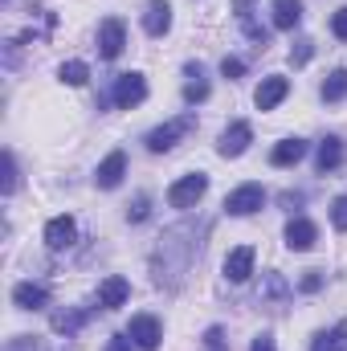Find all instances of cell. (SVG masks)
<instances>
[{
    "label": "cell",
    "instance_id": "obj_4",
    "mask_svg": "<svg viewBox=\"0 0 347 351\" xmlns=\"http://www.w3.org/2000/svg\"><path fill=\"white\" fill-rule=\"evenodd\" d=\"M261 204H265L261 184H241V188H233V192L225 196V213H229V217H254Z\"/></svg>",
    "mask_w": 347,
    "mask_h": 351
},
{
    "label": "cell",
    "instance_id": "obj_32",
    "mask_svg": "<svg viewBox=\"0 0 347 351\" xmlns=\"http://www.w3.org/2000/svg\"><path fill=\"white\" fill-rule=\"evenodd\" d=\"M204 351H229V343H225V331H221V327H208V331H204Z\"/></svg>",
    "mask_w": 347,
    "mask_h": 351
},
{
    "label": "cell",
    "instance_id": "obj_34",
    "mask_svg": "<svg viewBox=\"0 0 347 351\" xmlns=\"http://www.w3.org/2000/svg\"><path fill=\"white\" fill-rule=\"evenodd\" d=\"M331 33H335L339 41H347V8H339V12L331 16Z\"/></svg>",
    "mask_w": 347,
    "mask_h": 351
},
{
    "label": "cell",
    "instance_id": "obj_20",
    "mask_svg": "<svg viewBox=\"0 0 347 351\" xmlns=\"http://www.w3.org/2000/svg\"><path fill=\"white\" fill-rule=\"evenodd\" d=\"M250 274H254V250L241 245V250H233V254L225 258V278H229V282H246Z\"/></svg>",
    "mask_w": 347,
    "mask_h": 351
},
{
    "label": "cell",
    "instance_id": "obj_35",
    "mask_svg": "<svg viewBox=\"0 0 347 351\" xmlns=\"http://www.w3.org/2000/svg\"><path fill=\"white\" fill-rule=\"evenodd\" d=\"M233 12H237V21L246 25V21H254V0H233Z\"/></svg>",
    "mask_w": 347,
    "mask_h": 351
},
{
    "label": "cell",
    "instance_id": "obj_28",
    "mask_svg": "<svg viewBox=\"0 0 347 351\" xmlns=\"http://www.w3.org/2000/svg\"><path fill=\"white\" fill-rule=\"evenodd\" d=\"M4 351H49V348H45V339H37V335H12V339L4 343Z\"/></svg>",
    "mask_w": 347,
    "mask_h": 351
},
{
    "label": "cell",
    "instance_id": "obj_9",
    "mask_svg": "<svg viewBox=\"0 0 347 351\" xmlns=\"http://www.w3.org/2000/svg\"><path fill=\"white\" fill-rule=\"evenodd\" d=\"M290 286H286V278L278 274V269H270V274H261V290H258V302L261 306H270V311H282L286 302H290Z\"/></svg>",
    "mask_w": 347,
    "mask_h": 351
},
{
    "label": "cell",
    "instance_id": "obj_7",
    "mask_svg": "<svg viewBox=\"0 0 347 351\" xmlns=\"http://www.w3.org/2000/svg\"><path fill=\"white\" fill-rule=\"evenodd\" d=\"M254 143V127L250 123H229L225 131H221V143H217V152L225 156V160H237V156H246V147Z\"/></svg>",
    "mask_w": 347,
    "mask_h": 351
},
{
    "label": "cell",
    "instance_id": "obj_15",
    "mask_svg": "<svg viewBox=\"0 0 347 351\" xmlns=\"http://www.w3.org/2000/svg\"><path fill=\"white\" fill-rule=\"evenodd\" d=\"M143 29H147L152 37H164V33L172 29V4H168V0H147V8H143Z\"/></svg>",
    "mask_w": 347,
    "mask_h": 351
},
{
    "label": "cell",
    "instance_id": "obj_23",
    "mask_svg": "<svg viewBox=\"0 0 347 351\" xmlns=\"http://www.w3.org/2000/svg\"><path fill=\"white\" fill-rule=\"evenodd\" d=\"M311 351H347V319L339 327H331V331H319L311 339Z\"/></svg>",
    "mask_w": 347,
    "mask_h": 351
},
{
    "label": "cell",
    "instance_id": "obj_25",
    "mask_svg": "<svg viewBox=\"0 0 347 351\" xmlns=\"http://www.w3.org/2000/svg\"><path fill=\"white\" fill-rule=\"evenodd\" d=\"M58 78H62L66 86H86V78H90V66H86V62H62V70H58Z\"/></svg>",
    "mask_w": 347,
    "mask_h": 351
},
{
    "label": "cell",
    "instance_id": "obj_13",
    "mask_svg": "<svg viewBox=\"0 0 347 351\" xmlns=\"http://www.w3.org/2000/svg\"><path fill=\"white\" fill-rule=\"evenodd\" d=\"M127 298H131V282H127V278H119V274L102 278V286H98V306H102V311H115V306H123Z\"/></svg>",
    "mask_w": 347,
    "mask_h": 351
},
{
    "label": "cell",
    "instance_id": "obj_17",
    "mask_svg": "<svg viewBox=\"0 0 347 351\" xmlns=\"http://www.w3.org/2000/svg\"><path fill=\"white\" fill-rule=\"evenodd\" d=\"M184 74H188V82H184V102H204L208 98V78H204V66L200 62H188L184 66Z\"/></svg>",
    "mask_w": 347,
    "mask_h": 351
},
{
    "label": "cell",
    "instance_id": "obj_21",
    "mask_svg": "<svg viewBox=\"0 0 347 351\" xmlns=\"http://www.w3.org/2000/svg\"><path fill=\"white\" fill-rule=\"evenodd\" d=\"M90 315H94L90 306H78V311H58V315H53V331H58V335H78V331L90 323Z\"/></svg>",
    "mask_w": 347,
    "mask_h": 351
},
{
    "label": "cell",
    "instance_id": "obj_10",
    "mask_svg": "<svg viewBox=\"0 0 347 351\" xmlns=\"http://www.w3.org/2000/svg\"><path fill=\"white\" fill-rule=\"evenodd\" d=\"M74 241H78V225H74V217H53V221L45 225V245H49L53 254L70 250Z\"/></svg>",
    "mask_w": 347,
    "mask_h": 351
},
{
    "label": "cell",
    "instance_id": "obj_27",
    "mask_svg": "<svg viewBox=\"0 0 347 351\" xmlns=\"http://www.w3.org/2000/svg\"><path fill=\"white\" fill-rule=\"evenodd\" d=\"M147 217H152V200H147V192H139V196L127 204V221H131V225H143Z\"/></svg>",
    "mask_w": 347,
    "mask_h": 351
},
{
    "label": "cell",
    "instance_id": "obj_24",
    "mask_svg": "<svg viewBox=\"0 0 347 351\" xmlns=\"http://www.w3.org/2000/svg\"><path fill=\"white\" fill-rule=\"evenodd\" d=\"M319 94H323V102H344L347 98V70H331Z\"/></svg>",
    "mask_w": 347,
    "mask_h": 351
},
{
    "label": "cell",
    "instance_id": "obj_14",
    "mask_svg": "<svg viewBox=\"0 0 347 351\" xmlns=\"http://www.w3.org/2000/svg\"><path fill=\"white\" fill-rule=\"evenodd\" d=\"M123 176H127V152H110V156L98 164L94 184H98V188H119V184H123Z\"/></svg>",
    "mask_w": 347,
    "mask_h": 351
},
{
    "label": "cell",
    "instance_id": "obj_38",
    "mask_svg": "<svg viewBox=\"0 0 347 351\" xmlns=\"http://www.w3.org/2000/svg\"><path fill=\"white\" fill-rule=\"evenodd\" d=\"M282 204H302V192H282Z\"/></svg>",
    "mask_w": 347,
    "mask_h": 351
},
{
    "label": "cell",
    "instance_id": "obj_37",
    "mask_svg": "<svg viewBox=\"0 0 347 351\" xmlns=\"http://www.w3.org/2000/svg\"><path fill=\"white\" fill-rule=\"evenodd\" d=\"M250 351H278V348H274V335H270V331H261L258 339H254V348H250Z\"/></svg>",
    "mask_w": 347,
    "mask_h": 351
},
{
    "label": "cell",
    "instance_id": "obj_36",
    "mask_svg": "<svg viewBox=\"0 0 347 351\" xmlns=\"http://www.w3.org/2000/svg\"><path fill=\"white\" fill-rule=\"evenodd\" d=\"M131 335H110V343H106V351H131Z\"/></svg>",
    "mask_w": 347,
    "mask_h": 351
},
{
    "label": "cell",
    "instance_id": "obj_8",
    "mask_svg": "<svg viewBox=\"0 0 347 351\" xmlns=\"http://www.w3.org/2000/svg\"><path fill=\"white\" fill-rule=\"evenodd\" d=\"M127 335L135 339V348H143V351H156L164 343V327H160L156 315H135L131 327H127Z\"/></svg>",
    "mask_w": 347,
    "mask_h": 351
},
{
    "label": "cell",
    "instance_id": "obj_16",
    "mask_svg": "<svg viewBox=\"0 0 347 351\" xmlns=\"http://www.w3.org/2000/svg\"><path fill=\"white\" fill-rule=\"evenodd\" d=\"M12 302H16L21 311H41V306L49 302V290H45L41 282H21V286H12Z\"/></svg>",
    "mask_w": 347,
    "mask_h": 351
},
{
    "label": "cell",
    "instance_id": "obj_31",
    "mask_svg": "<svg viewBox=\"0 0 347 351\" xmlns=\"http://www.w3.org/2000/svg\"><path fill=\"white\" fill-rule=\"evenodd\" d=\"M298 290H302V294H319V290H323V274H319V269H307L302 282H298Z\"/></svg>",
    "mask_w": 347,
    "mask_h": 351
},
{
    "label": "cell",
    "instance_id": "obj_11",
    "mask_svg": "<svg viewBox=\"0 0 347 351\" xmlns=\"http://www.w3.org/2000/svg\"><path fill=\"white\" fill-rule=\"evenodd\" d=\"M315 241H319V229H315V221H307V217H290V225H286V250H294V254H307Z\"/></svg>",
    "mask_w": 347,
    "mask_h": 351
},
{
    "label": "cell",
    "instance_id": "obj_26",
    "mask_svg": "<svg viewBox=\"0 0 347 351\" xmlns=\"http://www.w3.org/2000/svg\"><path fill=\"white\" fill-rule=\"evenodd\" d=\"M311 58H315V41H311V37H298V41L290 45V66L298 70V66H307Z\"/></svg>",
    "mask_w": 347,
    "mask_h": 351
},
{
    "label": "cell",
    "instance_id": "obj_6",
    "mask_svg": "<svg viewBox=\"0 0 347 351\" xmlns=\"http://www.w3.org/2000/svg\"><path fill=\"white\" fill-rule=\"evenodd\" d=\"M123 45H127V25H123L119 16H106V21L98 25V58L115 62V58L123 53Z\"/></svg>",
    "mask_w": 347,
    "mask_h": 351
},
{
    "label": "cell",
    "instance_id": "obj_30",
    "mask_svg": "<svg viewBox=\"0 0 347 351\" xmlns=\"http://www.w3.org/2000/svg\"><path fill=\"white\" fill-rule=\"evenodd\" d=\"M331 225H335L339 233H347V196H335V200H331Z\"/></svg>",
    "mask_w": 347,
    "mask_h": 351
},
{
    "label": "cell",
    "instance_id": "obj_29",
    "mask_svg": "<svg viewBox=\"0 0 347 351\" xmlns=\"http://www.w3.org/2000/svg\"><path fill=\"white\" fill-rule=\"evenodd\" d=\"M16 184H21V172H16V156H12V152H4V196H12V192H16Z\"/></svg>",
    "mask_w": 347,
    "mask_h": 351
},
{
    "label": "cell",
    "instance_id": "obj_12",
    "mask_svg": "<svg viewBox=\"0 0 347 351\" xmlns=\"http://www.w3.org/2000/svg\"><path fill=\"white\" fill-rule=\"evenodd\" d=\"M286 94H290V78L270 74V78H261V86L254 90V102H258V110H274Z\"/></svg>",
    "mask_w": 347,
    "mask_h": 351
},
{
    "label": "cell",
    "instance_id": "obj_1",
    "mask_svg": "<svg viewBox=\"0 0 347 351\" xmlns=\"http://www.w3.org/2000/svg\"><path fill=\"white\" fill-rule=\"evenodd\" d=\"M200 233H204V225L196 229L192 221H184V225H176L168 229L164 237H160V245H156V254H152V278H156V286H164V290H176L180 282H184V274L192 269V262L200 258Z\"/></svg>",
    "mask_w": 347,
    "mask_h": 351
},
{
    "label": "cell",
    "instance_id": "obj_2",
    "mask_svg": "<svg viewBox=\"0 0 347 351\" xmlns=\"http://www.w3.org/2000/svg\"><path fill=\"white\" fill-rule=\"evenodd\" d=\"M188 131H196V114H176L168 123H160V127H152L147 131V152H156V156H164V152H172L176 143L188 135Z\"/></svg>",
    "mask_w": 347,
    "mask_h": 351
},
{
    "label": "cell",
    "instance_id": "obj_18",
    "mask_svg": "<svg viewBox=\"0 0 347 351\" xmlns=\"http://www.w3.org/2000/svg\"><path fill=\"white\" fill-rule=\"evenodd\" d=\"M344 164V139H335V135H327L323 143H319V152H315V168L327 176V172H335Z\"/></svg>",
    "mask_w": 347,
    "mask_h": 351
},
{
    "label": "cell",
    "instance_id": "obj_33",
    "mask_svg": "<svg viewBox=\"0 0 347 351\" xmlns=\"http://www.w3.org/2000/svg\"><path fill=\"white\" fill-rule=\"evenodd\" d=\"M221 74H225L229 82H237V78L246 74V62H241V58H225V62H221Z\"/></svg>",
    "mask_w": 347,
    "mask_h": 351
},
{
    "label": "cell",
    "instance_id": "obj_5",
    "mask_svg": "<svg viewBox=\"0 0 347 351\" xmlns=\"http://www.w3.org/2000/svg\"><path fill=\"white\" fill-rule=\"evenodd\" d=\"M110 98H115L119 110L139 106V102L147 98V78H143V74H119V78H115V90H110Z\"/></svg>",
    "mask_w": 347,
    "mask_h": 351
},
{
    "label": "cell",
    "instance_id": "obj_22",
    "mask_svg": "<svg viewBox=\"0 0 347 351\" xmlns=\"http://www.w3.org/2000/svg\"><path fill=\"white\" fill-rule=\"evenodd\" d=\"M302 21V0H274V29H294Z\"/></svg>",
    "mask_w": 347,
    "mask_h": 351
},
{
    "label": "cell",
    "instance_id": "obj_19",
    "mask_svg": "<svg viewBox=\"0 0 347 351\" xmlns=\"http://www.w3.org/2000/svg\"><path fill=\"white\" fill-rule=\"evenodd\" d=\"M302 156H307V139H282V143L270 152V164H274V168H294Z\"/></svg>",
    "mask_w": 347,
    "mask_h": 351
},
{
    "label": "cell",
    "instance_id": "obj_3",
    "mask_svg": "<svg viewBox=\"0 0 347 351\" xmlns=\"http://www.w3.org/2000/svg\"><path fill=\"white\" fill-rule=\"evenodd\" d=\"M204 192H208V176L204 172H188V176H180L172 188H168V204H172V208H196Z\"/></svg>",
    "mask_w": 347,
    "mask_h": 351
}]
</instances>
